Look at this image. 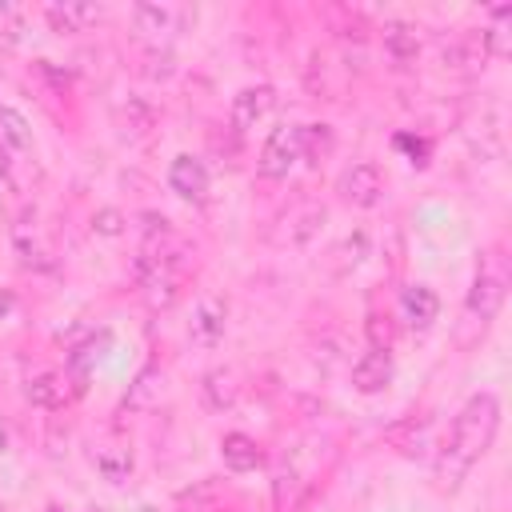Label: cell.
<instances>
[{"instance_id":"6da1fadb","label":"cell","mask_w":512,"mask_h":512,"mask_svg":"<svg viewBox=\"0 0 512 512\" xmlns=\"http://www.w3.org/2000/svg\"><path fill=\"white\" fill-rule=\"evenodd\" d=\"M496 432H500V400L492 392L468 396L464 408L456 412L444 444H440V456H436V488L440 492H456L464 484V476L472 472V464L488 456Z\"/></svg>"},{"instance_id":"7a4b0ae2","label":"cell","mask_w":512,"mask_h":512,"mask_svg":"<svg viewBox=\"0 0 512 512\" xmlns=\"http://www.w3.org/2000/svg\"><path fill=\"white\" fill-rule=\"evenodd\" d=\"M508 260L500 248H484L480 252V264H476V276H472V288H468V316H476L480 324L496 320V312L504 308V296H508Z\"/></svg>"},{"instance_id":"3957f363","label":"cell","mask_w":512,"mask_h":512,"mask_svg":"<svg viewBox=\"0 0 512 512\" xmlns=\"http://www.w3.org/2000/svg\"><path fill=\"white\" fill-rule=\"evenodd\" d=\"M296 160H304V124H280L268 132L260 160H256V172L264 180H284L296 168Z\"/></svg>"},{"instance_id":"277c9868","label":"cell","mask_w":512,"mask_h":512,"mask_svg":"<svg viewBox=\"0 0 512 512\" xmlns=\"http://www.w3.org/2000/svg\"><path fill=\"white\" fill-rule=\"evenodd\" d=\"M324 216H328L324 204L300 200L296 208H288V216H280V228L272 232V244H280V248H300V244H308V240L320 232Z\"/></svg>"},{"instance_id":"5b68a950","label":"cell","mask_w":512,"mask_h":512,"mask_svg":"<svg viewBox=\"0 0 512 512\" xmlns=\"http://www.w3.org/2000/svg\"><path fill=\"white\" fill-rule=\"evenodd\" d=\"M276 112V88L272 84H248L232 96V132H252Z\"/></svg>"},{"instance_id":"8992f818","label":"cell","mask_w":512,"mask_h":512,"mask_svg":"<svg viewBox=\"0 0 512 512\" xmlns=\"http://www.w3.org/2000/svg\"><path fill=\"white\" fill-rule=\"evenodd\" d=\"M340 196L352 204V208H376L380 196H384V176L372 160H360L352 164L344 176H340Z\"/></svg>"},{"instance_id":"52a82bcc","label":"cell","mask_w":512,"mask_h":512,"mask_svg":"<svg viewBox=\"0 0 512 512\" xmlns=\"http://www.w3.org/2000/svg\"><path fill=\"white\" fill-rule=\"evenodd\" d=\"M168 188L184 200H204L208 196V164L192 152H180L172 164H168Z\"/></svg>"},{"instance_id":"ba28073f","label":"cell","mask_w":512,"mask_h":512,"mask_svg":"<svg viewBox=\"0 0 512 512\" xmlns=\"http://www.w3.org/2000/svg\"><path fill=\"white\" fill-rule=\"evenodd\" d=\"M392 352H376V348H368L356 364H352V388L356 392H364V396H376V392H384L388 384H392Z\"/></svg>"},{"instance_id":"9c48e42d","label":"cell","mask_w":512,"mask_h":512,"mask_svg":"<svg viewBox=\"0 0 512 512\" xmlns=\"http://www.w3.org/2000/svg\"><path fill=\"white\" fill-rule=\"evenodd\" d=\"M132 16H136V28H140V32L168 36V32H180L196 12L180 8V4H136Z\"/></svg>"},{"instance_id":"30bf717a","label":"cell","mask_w":512,"mask_h":512,"mask_svg":"<svg viewBox=\"0 0 512 512\" xmlns=\"http://www.w3.org/2000/svg\"><path fill=\"white\" fill-rule=\"evenodd\" d=\"M224 320H228V304H224L220 296H204V300L196 304V312H192L188 336H192L196 344L212 348V344H220V336H224Z\"/></svg>"},{"instance_id":"8fae6325","label":"cell","mask_w":512,"mask_h":512,"mask_svg":"<svg viewBox=\"0 0 512 512\" xmlns=\"http://www.w3.org/2000/svg\"><path fill=\"white\" fill-rule=\"evenodd\" d=\"M100 16H104V8L100 4H84V0H64V4H48L44 8V20L56 32H88Z\"/></svg>"},{"instance_id":"7c38bea8","label":"cell","mask_w":512,"mask_h":512,"mask_svg":"<svg viewBox=\"0 0 512 512\" xmlns=\"http://www.w3.org/2000/svg\"><path fill=\"white\" fill-rule=\"evenodd\" d=\"M160 396H164V372L156 364H144L136 372V380L128 384V392H124V408L128 412H148V408L160 404Z\"/></svg>"},{"instance_id":"4fadbf2b","label":"cell","mask_w":512,"mask_h":512,"mask_svg":"<svg viewBox=\"0 0 512 512\" xmlns=\"http://www.w3.org/2000/svg\"><path fill=\"white\" fill-rule=\"evenodd\" d=\"M24 396H28V404H36V408H64V400H68V376L44 368V372L28 376Z\"/></svg>"},{"instance_id":"5bb4252c","label":"cell","mask_w":512,"mask_h":512,"mask_svg":"<svg viewBox=\"0 0 512 512\" xmlns=\"http://www.w3.org/2000/svg\"><path fill=\"white\" fill-rule=\"evenodd\" d=\"M400 312H404V320L412 328H428L440 316V300H436V292L428 284H408L400 292Z\"/></svg>"},{"instance_id":"9a60e30c","label":"cell","mask_w":512,"mask_h":512,"mask_svg":"<svg viewBox=\"0 0 512 512\" xmlns=\"http://www.w3.org/2000/svg\"><path fill=\"white\" fill-rule=\"evenodd\" d=\"M384 52L396 60V64H408V60H416L420 56V28L416 24H408V20H388L384 28Z\"/></svg>"},{"instance_id":"2e32d148","label":"cell","mask_w":512,"mask_h":512,"mask_svg":"<svg viewBox=\"0 0 512 512\" xmlns=\"http://www.w3.org/2000/svg\"><path fill=\"white\" fill-rule=\"evenodd\" d=\"M92 468L108 480V484H120L132 476L136 460H132V448L128 444H96L92 448Z\"/></svg>"},{"instance_id":"e0dca14e","label":"cell","mask_w":512,"mask_h":512,"mask_svg":"<svg viewBox=\"0 0 512 512\" xmlns=\"http://www.w3.org/2000/svg\"><path fill=\"white\" fill-rule=\"evenodd\" d=\"M220 456H224V464H228L232 472H252V468L260 464V444H256L248 432H228V436L220 440Z\"/></svg>"},{"instance_id":"ac0fdd59","label":"cell","mask_w":512,"mask_h":512,"mask_svg":"<svg viewBox=\"0 0 512 512\" xmlns=\"http://www.w3.org/2000/svg\"><path fill=\"white\" fill-rule=\"evenodd\" d=\"M200 392H204V404H208L212 412H224V408L236 404V376H232L228 368H212V372L204 376Z\"/></svg>"},{"instance_id":"d6986e66","label":"cell","mask_w":512,"mask_h":512,"mask_svg":"<svg viewBox=\"0 0 512 512\" xmlns=\"http://www.w3.org/2000/svg\"><path fill=\"white\" fill-rule=\"evenodd\" d=\"M508 20H512V8H496V20L488 28H480V48L484 56H508L512 52V32H508Z\"/></svg>"},{"instance_id":"ffe728a7","label":"cell","mask_w":512,"mask_h":512,"mask_svg":"<svg viewBox=\"0 0 512 512\" xmlns=\"http://www.w3.org/2000/svg\"><path fill=\"white\" fill-rule=\"evenodd\" d=\"M0 140H4L8 148H16V152H28V148H32V132H28L24 116L12 112L8 104H0Z\"/></svg>"},{"instance_id":"44dd1931","label":"cell","mask_w":512,"mask_h":512,"mask_svg":"<svg viewBox=\"0 0 512 512\" xmlns=\"http://www.w3.org/2000/svg\"><path fill=\"white\" fill-rule=\"evenodd\" d=\"M364 332H368V344L376 352H392V344H396V320L388 312H372L364 320Z\"/></svg>"},{"instance_id":"7402d4cb","label":"cell","mask_w":512,"mask_h":512,"mask_svg":"<svg viewBox=\"0 0 512 512\" xmlns=\"http://www.w3.org/2000/svg\"><path fill=\"white\" fill-rule=\"evenodd\" d=\"M364 252H368V232H364V228H356V232H352V236H344V240H340V248L332 252V256H340L332 268H336V272H348V268H356V264L364 260Z\"/></svg>"},{"instance_id":"603a6c76","label":"cell","mask_w":512,"mask_h":512,"mask_svg":"<svg viewBox=\"0 0 512 512\" xmlns=\"http://www.w3.org/2000/svg\"><path fill=\"white\" fill-rule=\"evenodd\" d=\"M24 32H28V16H24V8H16V4H0V40H4V44H20Z\"/></svg>"},{"instance_id":"cb8c5ba5","label":"cell","mask_w":512,"mask_h":512,"mask_svg":"<svg viewBox=\"0 0 512 512\" xmlns=\"http://www.w3.org/2000/svg\"><path fill=\"white\" fill-rule=\"evenodd\" d=\"M92 232L96 236H120L124 232V212L120 208H100L92 216Z\"/></svg>"},{"instance_id":"d4e9b609","label":"cell","mask_w":512,"mask_h":512,"mask_svg":"<svg viewBox=\"0 0 512 512\" xmlns=\"http://www.w3.org/2000/svg\"><path fill=\"white\" fill-rule=\"evenodd\" d=\"M12 312V292H0V316Z\"/></svg>"},{"instance_id":"484cf974","label":"cell","mask_w":512,"mask_h":512,"mask_svg":"<svg viewBox=\"0 0 512 512\" xmlns=\"http://www.w3.org/2000/svg\"><path fill=\"white\" fill-rule=\"evenodd\" d=\"M4 172H8V148L0 144V176H4Z\"/></svg>"},{"instance_id":"4316f807","label":"cell","mask_w":512,"mask_h":512,"mask_svg":"<svg viewBox=\"0 0 512 512\" xmlns=\"http://www.w3.org/2000/svg\"><path fill=\"white\" fill-rule=\"evenodd\" d=\"M4 448H8V428L0 424V452H4Z\"/></svg>"},{"instance_id":"83f0119b","label":"cell","mask_w":512,"mask_h":512,"mask_svg":"<svg viewBox=\"0 0 512 512\" xmlns=\"http://www.w3.org/2000/svg\"><path fill=\"white\" fill-rule=\"evenodd\" d=\"M48 512H68V508H60V504H48Z\"/></svg>"},{"instance_id":"f1b7e54d","label":"cell","mask_w":512,"mask_h":512,"mask_svg":"<svg viewBox=\"0 0 512 512\" xmlns=\"http://www.w3.org/2000/svg\"><path fill=\"white\" fill-rule=\"evenodd\" d=\"M0 512H4V508H0Z\"/></svg>"}]
</instances>
